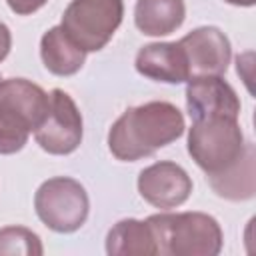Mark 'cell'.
I'll list each match as a JSON object with an SVG mask.
<instances>
[{
	"mask_svg": "<svg viewBox=\"0 0 256 256\" xmlns=\"http://www.w3.org/2000/svg\"><path fill=\"white\" fill-rule=\"evenodd\" d=\"M184 130V114L176 104L152 100L122 112L108 130V148L116 160L136 162L172 144Z\"/></svg>",
	"mask_w": 256,
	"mask_h": 256,
	"instance_id": "1",
	"label": "cell"
},
{
	"mask_svg": "<svg viewBox=\"0 0 256 256\" xmlns=\"http://www.w3.org/2000/svg\"><path fill=\"white\" fill-rule=\"evenodd\" d=\"M146 220L162 256H216L222 250V228L206 212H160Z\"/></svg>",
	"mask_w": 256,
	"mask_h": 256,
	"instance_id": "2",
	"label": "cell"
},
{
	"mask_svg": "<svg viewBox=\"0 0 256 256\" xmlns=\"http://www.w3.org/2000/svg\"><path fill=\"white\" fill-rule=\"evenodd\" d=\"M188 154L208 176H218L236 166L246 154L248 142L238 124V118L210 116L192 120L188 128Z\"/></svg>",
	"mask_w": 256,
	"mask_h": 256,
	"instance_id": "3",
	"label": "cell"
},
{
	"mask_svg": "<svg viewBox=\"0 0 256 256\" xmlns=\"http://www.w3.org/2000/svg\"><path fill=\"white\" fill-rule=\"evenodd\" d=\"M34 210L40 222L58 234L80 230L90 212L86 188L70 176L44 180L34 194Z\"/></svg>",
	"mask_w": 256,
	"mask_h": 256,
	"instance_id": "4",
	"label": "cell"
},
{
	"mask_svg": "<svg viewBox=\"0 0 256 256\" xmlns=\"http://www.w3.org/2000/svg\"><path fill=\"white\" fill-rule=\"evenodd\" d=\"M124 0H72L60 26L88 54L102 50L122 24Z\"/></svg>",
	"mask_w": 256,
	"mask_h": 256,
	"instance_id": "5",
	"label": "cell"
},
{
	"mask_svg": "<svg viewBox=\"0 0 256 256\" xmlns=\"http://www.w3.org/2000/svg\"><path fill=\"white\" fill-rule=\"evenodd\" d=\"M82 136L84 124L76 102L68 92L54 88L50 92L48 112L40 126L34 130L36 144L48 154L66 156L82 144Z\"/></svg>",
	"mask_w": 256,
	"mask_h": 256,
	"instance_id": "6",
	"label": "cell"
},
{
	"mask_svg": "<svg viewBox=\"0 0 256 256\" xmlns=\"http://www.w3.org/2000/svg\"><path fill=\"white\" fill-rule=\"evenodd\" d=\"M188 64V80L200 76H222L232 58L228 36L216 26H200L178 40Z\"/></svg>",
	"mask_w": 256,
	"mask_h": 256,
	"instance_id": "7",
	"label": "cell"
},
{
	"mask_svg": "<svg viewBox=\"0 0 256 256\" xmlns=\"http://www.w3.org/2000/svg\"><path fill=\"white\" fill-rule=\"evenodd\" d=\"M138 194L154 208L172 210L182 206L192 194V178L188 172L170 160H160L146 166L138 174Z\"/></svg>",
	"mask_w": 256,
	"mask_h": 256,
	"instance_id": "8",
	"label": "cell"
},
{
	"mask_svg": "<svg viewBox=\"0 0 256 256\" xmlns=\"http://www.w3.org/2000/svg\"><path fill=\"white\" fill-rule=\"evenodd\" d=\"M240 98L222 76L190 78L186 86V110L192 120L210 116H240Z\"/></svg>",
	"mask_w": 256,
	"mask_h": 256,
	"instance_id": "9",
	"label": "cell"
},
{
	"mask_svg": "<svg viewBox=\"0 0 256 256\" xmlns=\"http://www.w3.org/2000/svg\"><path fill=\"white\" fill-rule=\"evenodd\" d=\"M136 72L154 82H188V64L178 42H152L138 50L134 58Z\"/></svg>",
	"mask_w": 256,
	"mask_h": 256,
	"instance_id": "10",
	"label": "cell"
},
{
	"mask_svg": "<svg viewBox=\"0 0 256 256\" xmlns=\"http://www.w3.org/2000/svg\"><path fill=\"white\" fill-rule=\"evenodd\" d=\"M0 104L24 118L34 132L48 112L50 94L26 78H8L0 82Z\"/></svg>",
	"mask_w": 256,
	"mask_h": 256,
	"instance_id": "11",
	"label": "cell"
},
{
	"mask_svg": "<svg viewBox=\"0 0 256 256\" xmlns=\"http://www.w3.org/2000/svg\"><path fill=\"white\" fill-rule=\"evenodd\" d=\"M40 58L50 74L72 76L84 66L86 52L64 32L62 26H52L40 38Z\"/></svg>",
	"mask_w": 256,
	"mask_h": 256,
	"instance_id": "12",
	"label": "cell"
},
{
	"mask_svg": "<svg viewBox=\"0 0 256 256\" xmlns=\"http://www.w3.org/2000/svg\"><path fill=\"white\" fill-rule=\"evenodd\" d=\"M186 18L184 0H136L134 24L146 36H168Z\"/></svg>",
	"mask_w": 256,
	"mask_h": 256,
	"instance_id": "13",
	"label": "cell"
},
{
	"mask_svg": "<svg viewBox=\"0 0 256 256\" xmlns=\"http://www.w3.org/2000/svg\"><path fill=\"white\" fill-rule=\"evenodd\" d=\"M106 252L110 256H152L158 244L148 220L124 218L106 234Z\"/></svg>",
	"mask_w": 256,
	"mask_h": 256,
	"instance_id": "14",
	"label": "cell"
},
{
	"mask_svg": "<svg viewBox=\"0 0 256 256\" xmlns=\"http://www.w3.org/2000/svg\"><path fill=\"white\" fill-rule=\"evenodd\" d=\"M254 144L248 142L246 154L242 160L232 166L230 170L218 174V176H208V184L212 190L226 198V200H250L256 190V164H254Z\"/></svg>",
	"mask_w": 256,
	"mask_h": 256,
	"instance_id": "15",
	"label": "cell"
},
{
	"mask_svg": "<svg viewBox=\"0 0 256 256\" xmlns=\"http://www.w3.org/2000/svg\"><path fill=\"white\" fill-rule=\"evenodd\" d=\"M42 240L36 232L24 226L0 228V256H40Z\"/></svg>",
	"mask_w": 256,
	"mask_h": 256,
	"instance_id": "16",
	"label": "cell"
},
{
	"mask_svg": "<svg viewBox=\"0 0 256 256\" xmlns=\"http://www.w3.org/2000/svg\"><path fill=\"white\" fill-rule=\"evenodd\" d=\"M32 128L26 124V120L0 104V154L20 152L26 146Z\"/></svg>",
	"mask_w": 256,
	"mask_h": 256,
	"instance_id": "17",
	"label": "cell"
},
{
	"mask_svg": "<svg viewBox=\"0 0 256 256\" xmlns=\"http://www.w3.org/2000/svg\"><path fill=\"white\" fill-rule=\"evenodd\" d=\"M48 0H6L8 8L18 14V16H28V14H34L38 12Z\"/></svg>",
	"mask_w": 256,
	"mask_h": 256,
	"instance_id": "18",
	"label": "cell"
},
{
	"mask_svg": "<svg viewBox=\"0 0 256 256\" xmlns=\"http://www.w3.org/2000/svg\"><path fill=\"white\" fill-rule=\"evenodd\" d=\"M12 48V34H10V28L0 20V62L8 56Z\"/></svg>",
	"mask_w": 256,
	"mask_h": 256,
	"instance_id": "19",
	"label": "cell"
},
{
	"mask_svg": "<svg viewBox=\"0 0 256 256\" xmlns=\"http://www.w3.org/2000/svg\"><path fill=\"white\" fill-rule=\"evenodd\" d=\"M224 2H228V4H232V6H244V8H250V6H254L256 0H224Z\"/></svg>",
	"mask_w": 256,
	"mask_h": 256,
	"instance_id": "20",
	"label": "cell"
},
{
	"mask_svg": "<svg viewBox=\"0 0 256 256\" xmlns=\"http://www.w3.org/2000/svg\"><path fill=\"white\" fill-rule=\"evenodd\" d=\"M0 82H2V76H0Z\"/></svg>",
	"mask_w": 256,
	"mask_h": 256,
	"instance_id": "21",
	"label": "cell"
}]
</instances>
